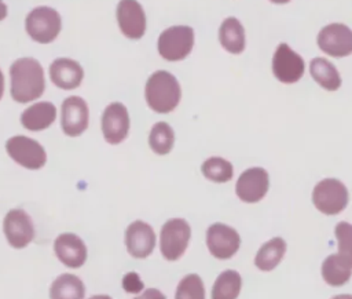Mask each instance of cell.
<instances>
[{
    "mask_svg": "<svg viewBox=\"0 0 352 299\" xmlns=\"http://www.w3.org/2000/svg\"><path fill=\"white\" fill-rule=\"evenodd\" d=\"M10 94L18 103L38 99L45 90V74L41 63L32 56H22L10 65Z\"/></svg>",
    "mask_w": 352,
    "mask_h": 299,
    "instance_id": "obj_1",
    "label": "cell"
},
{
    "mask_svg": "<svg viewBox=\"0 0 352 299\" xmlns=\"http://www.w3.org/2000/svg\"><path fill=\"white\" fill-rule=\"evenodd\" d=\"M147 106L160 114L173 112L182 99V87L175 74L160 69L153 72L144 84Z\"/></svg>",
    "mask_w": 352,
    "mask_h": 299,
    "instance_id": "obj_2",
    "label": "cell"
},
{
    "mask_svg": "<svg viewBox=\"0 0 352 299\" xmlns=\"http://www.w3.org/2000/svg\"><path fill=\"white\" fill-rule=\"evenodd\" d=\"M195 43L194 29L188 25H173L164 29L157 39V51L168 62L186 59Z\"/></svg>",
    "mask_w": 352,
    "mask_h": 299,
    "instance_id": "obj_3",
    "label": "cell"
},
{
    "mask_svg": "<svg viewBox=\"0 0 352 299\" xmlns=\"http://www.w3.org/2000/svg\"><path fill=\"white\" fill-rule=\"evenodd\" d=\"M60 30L62 18L52 7H34L25 18V32L33 41L38 44H50L55 41Z\"/></svg>",
    "mask_w": 352,
    "mask_h": 299,
    "instance_id": "obj_4",
    "label": "cell"
},
{
    "mask_svg": "<svg viewBox=\"0 0 352 299\" xmlns=\"http://www.w3.org/2000/svg\"><path fill=\"white\" fill-rule=\"evenodd\" d=\"M349 201L346 186L337 178H324L319 181L312 190V203L323 215H338Z\"/></svg>",
    "mask_w": 352,
    "mask_h": 299,
    "instance_id": "obj_5",
    "label": "cell"
},
{
    "mask_svg": "<svg viewBox=\"0 0 352 299\" xmlns=\"http://www.w3.org/2000/svg\"><path fill=\"white\" fill-rule=\"evenodd\" d=\"M191 227L183 218L168 219L160 233V251L161 255L170 262L180 259L190 243Z\"/></svg>",
    "mask_w": 352,
    "mask_h": 299,
    "instance_id": "obj_6",
    "label": "cell"
},
{
    "mask_svg": "<svg viewBox=\"0 0 352 299\" xmlns=\"http://www.w3.org/2000/svg\"><path fill=\"white\" fill-rule=\"evenodd\" d=\"M6 152L14 163L26 169H40L47 163L44 146L26 135H14L6 141Z\"/></svg>",
    "mask_w": 352,
    "mask_h": 299,
    "instance_id": "obj_7",
    "label": "cell"
},
{
    "mask_svg": "<svg viewBox=\"0 0 352 299\" xmlns=\"http://www.w3.org/2000/svg\"><path fill=\"white\" fill-rule=\"evenodd\" d=\"M271 69L278 81L283 84H294L304 76L305 62L287 43H279L272 55Z\"/></svg>",
    "mask_w": 352,
    "mask_h": 299,
    "instance_id": "obj_8",
    "label": "cell"
},
{
    "mask_svg": "<svg viewBox=\"0 0 352 299\" xmlns=\"http://www.w3.org/2000/svg\"><path fill=\"white\" fill-rule=\"evenodd\" d=\"M319 50L333 58H345L352 55V29L345 23L333 22L324 25L318 36Z\"/></svg>",
    "mask_w": 352,
    "mask_h": 299,
    "instance_id": "obj_9",
    "label": "cell"
},
{
    "mask_svg": "<svg viewBox=\"0 0 352 299\" xmlns=\"http://www.w3.org/2000/svg\"><path fill=\"white\" fill-rule=\"evenodd\" d=\"M131 120L128 109L121 102L109 103L100 116V130L104 141L110 145H118L129 134Z\"/></svg>",
    "mask_w": 352,
    "mask_h": 299,
    "instance_id": "obj_10",
    "label": "cell"
},
{
    "mask_svg": "<svg viewBox=\"0 0 352 299\" xmlns=\"http://www.w3.org/2000/svg\"><path fill=\"white\" fill-rule=\"evenodd\" d=\"M206 247L212 256L226 260L238 252L241 247V236L234 227L216 222L206 230Z\"/></svg>",
    "mask_w": 352,
    "mask_h": 299,
    "instance_id": "obj_11",
    "label": "cell"
},
{
    "mask_svg": "<svg viewBox=\"0 0 352 299\" xmlns=\"http://www.w3.org/2000/svg\"><path fill=\"white\" fill-rule=\"evenodd\" d=\"M116 19L122 36L129 40H140L147 29V18L138 0H120L116 8Z\"/></svg>",
    "mask_w": 352,
    "mask_h": 299,
    "instance_id": "obj_12",
    "label": "cell"
},
{
    "mask_svg": "<svg viewBox=\"0 0 352 299\" xmlns=\"http://www.w3.org/2000/svg\"><path fill=\"white\" fill-rule=\"evenodd\" d=\"M3 233L12 248L22 249L33 241L34 225L26 211L12 208L3 219Z\"/></svg>",
    "mask_w": 352,
    "mask_h": 299,
    "instance_id": "obj_13",
    "label": "cell"
},
{
    "mask_svg": "<svg viewBox=\"0 0 352 299\" xmlns=\"http://www.w3.org/2000/svg\"><path fill=\"white\" fill-rule=\"evenodd\" d=\"M270 189V175L263 167H250L245 169L236 179L235 194L248 204L261 201Z\"/></svg>",
    "mask_w": 352,
    "mask_h": 299,
    "instance_id": "obj_14",
    "label": "cell"
},
{
    "mask_svg": "<svg viewBox=\"0 0 352 299\" xmlns=\"http://www.w3.org/2000/svg\"><path fill=\"white\" fill-rule=\"evenodd\" d=\"M89 124V109L78 95L65 98L60 106V127L65 135L76 138L80 136Z\"/></svg>",
    "mask_w": 352,
    "mask_h": 299,
    "instance_id": "obj_15",
    "label": "cell"
},
{
    "mask_svg": "<svg viewBox=\"0 0 352 299\" xmlns=\"http://www.w3.org/2000/svg\"><path fill=\"white\" fill-rule=\"evenodd\" d=\"M48 74L52 84L65 91L78 88L84 80L82 65L67 56L55 58L48 68Z\"/></svg>",
    "mask_w": 352,
    "mask_h": 299,
    "instance_id": "obj_16",
    "label": "cell"
},
{
    "mask_svg": "<svg viewBox=\"0 0 352 299\" xmlns=\"http://www.w3.org/2000/svg\"><path fill=\"white\" fill-rule=\"evenodd\" d=\"M125 247L128 254L136 259H144L155 248V233L144 220L132 222L125 230Z\"/></svg>",
    "mask_w": 352,
    "mask_h": 299,
    "instance_id": "obj_17",
    "label": "cell"
},
{
    "mask_svg": "<svg viewBox=\"0 0 352 299\" xmlns=\"http://www.w3.org/2000/svg\"><path fill=\"white\" fill-rule=\"evenodd\" d=\"M56 258L66 267L78 269L87 260V247L84 241L74 233H62L54 241Z\"/></svg>",
    "mask_w": 352,
    "mask_h": 299,
    "instance_id": "obj_18",
    "label": "cell"
},
{
    "mask_svg": "<svg viewBox=\"0 0 352 299\" xmlns=\"http://www.w3.org/2000/svg\"><path fill=\"white\" fill-rule=\"evenodd\" d=\"M58 109L50 101H38L21 113V124L25 130L38 132L50 128L56 120Z\"/></svg>",
    "mask_w": 352,
    "mask_h": 299,
    "instance_id": "obj_19",
    "label": "cell"
},
{
    "mask_svg": "<svg viewBox=\"0 0 352 299\" xmlns=\"http://www.w3.org/2000/svg\"><path fill=\"white\" fill-rule=\"evenodd\" d=\"M219 43L232 55H239L245 51L246 36L245 28L235 17H227L219 26Z\"/></svg>",
    "mask_w": 352,
    "mask_h": 299,
    "instance_id": "obj_20",
    "label": "cell"
},
{
    "mask_svg": "<svg viewBox=\"0 0 352 299\" xmlns=\"http://www.w3.org/2000/svg\"><path fill=\"white\" fill-rule=\"evenodd\" d=\"M309 74L315 83L326 91H337L342 84L338 69L334 66V63L323 56L311 59Z\"/></svg>",
    "mask_w": 352,
    "mask_h": 299,
    "instance_id": "obj_21",
    "label": "cell"
},
{
    "mask_svg": "<svg viewBox=\"0 0 352 299\" xmlns=\"http://www.w3.org/2000/svg\"><path fill=\"white\" fill-rule=\"evenodd\" d=\"M286 254V241L282 237H272L265 241L254 256V266L261 271L274 270Z\"/></svg>",
    "mask_w": 352,
    "mask_h": 299,
    "instance_id": "obj_22",
    "label": "cell"
},
{
    "mask_svg": "<svg viewBox=\"0 0 352 299\" xmlns=\"http://www.w3.org/2000/svg\"><path fill=\"white\" fill-rule=\"evenodd\" d=\"M85 287L76 274L63 273L58 276L50 287L51 299H84Z\"/></svg>",
    "mask_w": 352,
    "mask_h": 299,
    "instance_id": "obj_23",
    "label": "cell"
},
{
    "mask_svg": "<svg viewBox=\"0 0 352 299\" xmlns=\"http://www.w3.org/2000/svg\"><path fill=\"white\" fill-rule=\"evenodd\" d=\"M320 271L324 282L331 287H341L346 284L352 276V267L341 260L337 254H331L324 258Z\"/></svg>",
    "mask_w": 352,
    "mask_h": 299,
    "instance_id": "obj_24",
    "label": "cell"
},
{
    "mask_svg": "<svg viewBox=\"0 0 352 299\" xmlns=\"http://www.w3.org/2000/svg\"><path fill=\"white\" fill-rule=\"evenodd\" d=\"M242 288V278L236 270H224L221 271L213 287H212V299H236Z\"/></svg>",
    "mask_w": 352,
    "mask_h": 299,
    "instance_id": "obj_25",
    "label": "cell"
},
{
    "mask_svg": "<svg viewBox=\"0 0 352 299\" xmlns=\"http://www.w3.org/2000/svg\"><path fill=\"white\" fill-rule=\"evenodd\" d=\"M175 145V131L173 128L165 123V121H158L155 123L148 134V146L150 149L158 154V156H165L170 153Z\"/></svg>",
    "mask_w": 352,
    "mask_h": 299,
    "instance_id": "obj_26",
    "label": "cell"
},
{
    "mask_svg": "<svg viewBox=\"0 0 352 299\" xmlns=\"http://www.w3.org/2000/svg\"><path fill=\"white\" fill-rule=\"evenodd\" d=\"M201 172L210 182L226 183L232 179L234 167L228 160L219 156H212L202 163Z\"/></svg>",
    "mask_w": 352,
    "mask_h": 299,
    "instance_id": "obj_27",
    "label": "cell"
},
{
    "mask_svg": "<svg viewBox=\"0 0 352 299\" xmlns=\"http://www.w3.org/2000/svg\"><path fill=\"white\" fill-rule=\"evenodd\" d=\"M175 299H205L202 278L195 273L186 274L177 284Z\"/></svg>",
    "mask_w": 352,
    "mask_h": 299,
    "instance_id": "obj_28",
    "label": "cell"
},
{
    "mask_svg": "<svg viewBox=\"0 0 352 299\" xmlns=\"http://www.w3.org/2000/svg\"><path fill=\"white\" fill-rule=\"evenodd\" d=\"M334 236L338 248L337 255L352 267V225L346 220L338 222L334 227Z\"/></svg>",
    "mask_w": 352,
    "mask_h": 299,
    "instance_id": "obj_29",
    "label": "cell"
},
{
    "mask_svg": "<svg viewBox=\"0 0 352 299\" xmlns=\"http://www.w3.org/2000/svg\"><path fill=\"white\" fill-rule=\"evenodd\" d=\"M122 287L126 292L138 293L143 289V282L140 281V278L136 273H128L122 280Z\"/></svg>",
    "mask_w": 352,
    "mask_h": 299,
    "instance_id": "obj_30",
    "label": "cell"
},
{
    "mask_svg": "<svg viewBox=\"0 0 352 299\" xmlns=\"http://www.w3.org/2000/svg\"><path fill=\"white\" fill-rule=\"evenodd\" d=\"M133 299H166V296L157 288H148L142 295H139Z\"/></svg>",
    "mask_w": 352,
    "mask_h": 299,
    "instance_id": "obj_31",
    "label": "cell"
},
{
    "mask_svg": "<svg viewBox=\"0 0 352 299\" xmlns=\"http://www.w3.org/2000/svg\"><path fill=\"white\" fill-rule=\"evenodd\" d=\"M7 14H8L7 4H6L3 0H0V21L6 19V18H7Z\"/></svg>",
    "mask_w": 352,
    "mask_h": 299,
    "instance_id": "obj_32",
    "label": "cell"
},
{
    "mask_svg": "<svg viewBox=\"0 0 352 299\" xmlns=\"http://www.w3.org/2000/svg\"><path fill=\"white\" fill-rule=\"evenodd\" d=\"M4 85H6L4 73H3V70H1V68H0V101H1V98H3V95H4Z\"/></svg>",
    "mask_w": 352,
    "mask_h": 299,
    "instance_id": "obj_33",
    "label": "cell"
},
{
    "mask_svg": "<svg viewBox=\"0 0 352 299\" xmlns=\"http://www.w3.org/2000/svg\"><path fill=\"white\" fill-rule=\"evenodd\" d=\"M331 299H352L351 293H341V295H336Z\"/></svg>",
    "mask_w": 352,
    "mask_h": 299,
    "instance_id": "obj_34",
    "label": "cell"
},
{
    "mask_svg": "<svg viewBox=\"0 0 352 299\" xmlns=\"http://www.w3.org/2000/svg\"><path fill=\"white\" fill-rule=\"evenodd\" d=\"M89 299H113V298L109 296V295H94Z\"/></svg>",
    "mask_w": 352,
    "mask_h": 299,
    "instance_id": "obj_35",
    "label": "cell"
},
{
    "mask_svg": "<svg viewBox=\"0 0 352 299\" xmlns=\"http://www.w3.org/2000/svg\"><path fill=\"white\" fill-rule=\"evenodd\" d=\"M271 3H274V4H286V3H289L290 0H270Z\"/></svg>",
    "mask_w": 352,
    "mask_h": 299,
    "instance_id": "obj_36",
    "label": "cell"
}]
</instances>
